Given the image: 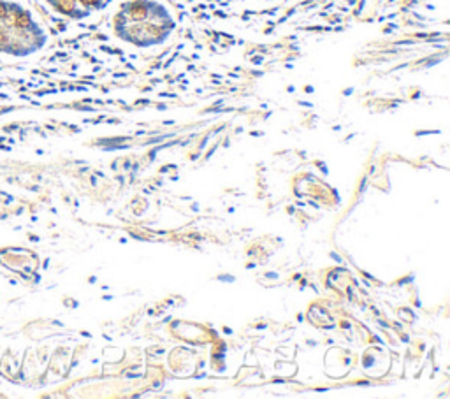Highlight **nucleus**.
I'll return each instance as SVG.
<instances>
[{
    "instance_id": "f257e3e1",
    "label": "nucleus",
    "mask_w": 450,
    "mask_h": 399,
    "mask_svg": "<svg viewBox=\"0 0 450 399\" xmlns=\"http://www.w3.org/2000/svg\"><path fill=\"white\" fill-rule=\"evenodd\" d=\"M114 28L125 41L137 46H152L162 42L171 34L174 21L169 11L155 0H132L116 14Z\"/></svg>"
},
{
    "instance_id": "f03ea898",
    "label": "nucleus",
    "mask_w": 450,
    "mask_h": 399,
    "mask_svg": "<svg viewBox=\"0 0 450 399\" xmlns=\"http://www.w3.org/2000/svg\"><path fill=\"white\" fill-rule=\"evenodd\" d=\"M48 42L44 28L25 5L0 0V53L25 58L41 51Z\"/></svg>"
},
{
    "instance_id": "7ed1b4c3",
    "label": "nucleus",
    "mask_w": 450,
    "mask_h": 399,
    "mask_svg": "<svg viewBox=\"0 0 450 399\" xmlns=\"http://www.w3.org/2000/svg\"><path fill=\"white\" fill-rule=\"evenodd\" d=\"M46 2L62 16H67V18H72V19L85 18V12L81 11V7L78 5L76 0H46Z\"/></svg>"
},
{
    "instance_id": "20e7f679",
    "label": "nucleus",
    "mask_w": 450,
    "mask_h": 399,
    "mask_svg": "<svg viewBox=\"0 0 450 399\" xmlns=\"http://www.w3.org/2000/svg\"><path fill=\"white\" fill-rule=\"evenodd\" d=\"M76 2L81 7V11L85 12V16H88L91 11H97L104 5V0H76Z\"/></svg>"
}]
</instances>
